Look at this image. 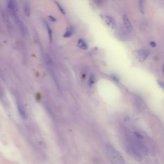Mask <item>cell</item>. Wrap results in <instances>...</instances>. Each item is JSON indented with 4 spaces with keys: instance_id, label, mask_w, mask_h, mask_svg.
<instances>
[{
    "instance_id": "obj_1",
    "label": "cell",
    "mask_w": 164,
    "mask_h": 164,
    "mask_svg": "<svg viewBox=\"0 0 164 164\" xmlns=\"http://www.w3.org/2000/svg\"><path fill=\"white\" fill-rule=\"evenodd\" d=\"M106 152L109 161L112 164H125V161L121 154L117 151L110 144H107L106 147Z\"/></svg>"
},
{
    "instance_id": "obj_2",
    "label": "cell",
    "mask_w": 164,
    "mask_h": 164,
    "mask_svg": "<svg viewBox=\"0 0 164 164\" xmlns=\"http://www.w3.org/2000/svg\"><path fill=\"white\" fill-rule=\"evenodd\" d=\"M133 54L139 61L140 62H143L149 56L150 52L149 50H148V49H142L134 50L133 52Z\"/></svg>"
},
{
    "instance_id": "obj_3",
    "label": "cell",
    "mask_w": 164,
    "mask_h": 164,
    "mask_svg": "<svg viewBox=\"0 0 164 164\" xmlns=\"http://www.w3.org/2000/svg\"><path fill=\"white\" fill-rule=\"evenodd\" d=\"M45 59L46 64H47V66L49 70L50 71V74L53 77V79L54 80L56 85L58 87V88H59L57 78H56V72L54 71V65L53 61L52 60L51 58L48 54L46 55Z\"/></svg>"
},
{
    "instance_id": "obj_4",
    "label": "cell",
    "mask_w": 164,
    "mask_h": 164,
    "mask_svg": "<svg viewBox=\"0 0 164 164\" xmlns=\"http://www.w3.org/2000/svg\"><path fill=\"white\" fill-rule=\"evenodd\" d=\"M126 150L127 153L131 155V157H134L135 159L137 160V161H142V158L141 155L137 150L134 148V147L132 146L131 145L128 144L126 147Z\"/></svg>"
},
{
    "instance_id": "obj_5",
    "label": "cell",
    "mask_w": 164,
    "mask_h": 164,
    "mask_svg": "<svg viewBox=\"0 0 164 164\" xmlns=\"http://www.w3.org/2000/svg\"><path fill=\"white\" fill-rule=\"evenodd\" d=\"M6 2L10 13L12 16L18 14V5L16 0H6Z\"/></svg>"
},
{
    "instance_id": "obj_6",
    "label": "cell",
    "mask_w": 164,
    "mask_h": 164,
    "mask_svg": "<svg viewBox=\"0 0 164 164\" xmlns=\"http://www.w3.org/2000/svg\"><path fill=\"white\" fill-rule=\"evenodd\" d=\"M14 18L15 23H16V25L18 26V28H19V30H20L21 32L22 33L23 35H25L26 34V33L28 32V29L26 28V26L25 25V24L19 18V17L18 16V14L13 16Z\"/></svg>"
},
{
    "instance_id": "obj_7",
    "label": "cell",
    "mask_w": 164,
    "mask_h": 164,
    "mask_svg": "<svg viewBox=\"0 0 164 164\" xmlns=\"http://www.w3.org/2000/svg\"><path fill=\"white\" fill-rule=\"evenodd\" d=\"M16 103L18 111L20 116L22 119L24 120H26L27 119L28 116H27V114H26V109L24 106L23 104H22L21 100L18 98H16Z\"/></svg>"
},
{
    "instance_id": "obj_8",
    "label": "cell",
    "mask_w": 164,
    "mask_h": 164,
    "mask_svg": "<svg viewBox=\"0 0 164 164\" xmlns=\"http://www.w3.org/2000/svg\"><path fill=\"white\" fill-rule=\"evenodd\" d=\"M105 21L106 23L109 28L111 29H116L117 28V25L116 21L114 18L111 16H105Z\"/></svg>"
},
{
    "instance_id": "obj_9",
    "label": "cell",
    "mask_w": 164,
    "mask_h": 164,
    "mask_svg": "<svg viewBox=\"0 0 164 164\" xmlns=\"http://www.w3.org/2000/svg\"><path fill=\"white\" fill-rule=\"evenodd\" d=\"M123 20L125 26L127 30L131 32L132 30V26L131 24L130 23V20L129 19V18L126 14H124L123 16Z\"/></svg>"
},
{
    "instance_id": "obj_10",
    "label": "cell",
    "mask_w": 164,
    "mask_h": 164,
    "mask_svg": "<svg viewBox=\"0 0 164 164\" xmlns=\"http://www.w3.org/2000/svg\"><path fill=\"white\" fill-rule=\"evenodd\" d=\"M77 46L78 47H79V48H81L82 50H86L88 49V44L84 40L81 39H80L78 40Z\"/></svg>"
},
{
    "instance_id": "obj_11",
    "label": "cell",
    "mask_w": 164,
    "mask_h": 164,
    "mask_svg": "<svg viewBox=\"0 0 164 164\" xmlns=\"http://www.w3.org/2000/svg\"><path fill=\"white\" fill-rule=\"evenodd\" d=\"M24 12L25 16L27 17H29L30 16L31 9L29 3L28 2H25L24 5Z\"/></svg>"
},
{
    "instance_id": "obj_12",
    "label": "cell",
    "mask_w": 164,
    "mask_h": 164,
    "mask_svg": "<svg viewBox=\"0 0 164 164\" xmlns=\"http://www.w3.org/2000/svg\"><path fill=\"white\" fill-rule=\"evenodd\" d=\"M73 32V28L72 26H68V28H66V31L64 33V34L63 37L65 38H69V37H70L72 35Z\"/></svg>"
},
{
    "instance_id": "obj_13",
    "label": "cell",
    "mask_w": 164,
    "mask_h": 164,
    "mask_svg": "<svg viewBox=\"0 0 164 164\" xmlns=\"http://www.w3.org/2000/svg\"><path fill=\"white\" fill-rule=\"evenodd\" d=\"M1 13L2 15V18H3L4 22L6 24H8L9 23V18L7 13L3 9H1Z\"/></svg>"
},
{
    "instance_id": "obj_14",
    "label": "cell",
    "mask_w": 164,
    "mask_h": 164,
    "mask_svg": "<svg viewBox=\"0 0 164 164\" xmlns=\"http://www.w3.org/2000/svg\"><path fill=\"white\" fill-rule=\"evenodd\" d=\"M44 23H45L46 27L47 28V30H48V32L49 37L50 43H52V40H53V35H52L53 31H52V29L50 27V25H49V24L48 23V22L47 21H45Z\"/></svg>"
},
{
    "instance_id": "obj_15",
    "label": "cell",
    "mask_w": 164,
    "mask_h": 164,
    "mask_svg": "<svg viewBox=\"0 0 164 164\" xmlns=\"http://www.w3.org/2000/svg\"><path fill=\"white\" fill-rule=\"evenodd\" d=\"M95 82V76L94 74H91L89 77V87H91L93 84Z\"/></svg>"
},
{
    "instance_id": "obj_16",
    "label": "cell",
    "mask_w": 164,
    "mask_h": 164,
    "mask_svg": "<svg viewBox=\"0 0 164 164\" xmlns=\"http://www.w3.org/2000/svg\"><path fill=\"white\" fill-rule=\"evenodd\" d=\"M56 4L57 5V7L59 9L60 12H61V13L63 15H65L66 14V11L64 10V9L63 8V7L61 6V5H60V3H58V2H56Z\"/></svg>"
},
{
    "instance_id": "obj_17",
    "label": "cell",
    "mask_w": 164,
    "mask_h": 164,
    "mask_svg": "<svg viewBox=\"0 0 164 164\" xmlns=\"http://www.w3.org/2000/svg\"><path fill=\"white\" fill-rule=\"evenodd\" d=\"M140 9L141 13L142 14L144 13V0H140L139 1Z\"/></svg>"
},
{
    "instance_id": "obj_18",
    "label": "cell",
    "mask_w": 164,
    "mask_h": 164,
    "mask_svg": "<svg viewBox=\"0 0 164 164\" xmlns=\"http://www.w3.org/2000/svg\"><path fill=\"white\" fill-rule=\"evenodd\" d=\"M134 135H135V137L136 138H138L140 140H142L144 139V136L142 134H139V133H138V132H135L134 133Z\"/></svg>"
},
{
    "instance_id": "obj_19",
    "label": "cell",
    "mask_w": 164,
    "mask_h": 164,
    "mask_svg": "<svg viewBox=\"0 0 164 164\" xmlns=\"http://www.w3.org/2000/svg\"><path fill=\"white\" fill-rule=\"evenodd\" d=\"M157 83H158V85L159 86L160 88H162L163 89H164V83L161 81H157Z\"/></svg>"
},
{
    "instance_id": "obj_20",
    "label": "cell",
    "mask_w": 164,
    "mask_h": 164,
    "mask_svg": "<svg viewBox=\"0 0 164 164\" xmlns=\"http://www.w3.org/2000/svg\"><path fill=\"white\" fill-rule=\"evenodd\" d=\"M150 45L151 46L152 48H155L157 46V44L155 41H152L150 43Z\"/></svg>"
},
{
    "instance_id": "obj_21",
    "label": "cell",
    "mask_w": 164,
    "mask_h": 164,
    "mask_svg": "<svg viewBox=\"0 0 164 164\" xmlns=\"http://www.w3.org/2000/svg\"><path fill=\"white\" fill-rule=\"evenodd\" d=\"M49 19H50V20L52 22H54L56 21V18L53 16H49Z\"/></svg>"
},
{
    "instance_id": "obj_22",
    "label": "cell",
    "mask_w": 164,
    "mask_h": 164,
    "mask_svg": "<svg viewBox=\"0 0 164 164\" xmlns=\"http://www.w3.org/2000/svg\"><path fill=\"white\" fill-rule=\"evenodd\" d=\"M112 78L113 79V81H114L116 82H119V79L117 78V77L115 75H113L112 76Z\"/></svg>"
},
{
    "instance_id": "obj_23",
    "label": "cell",
    "mask_w": 164,
    "mask_h": 164,
    "mask_svg": "<svg viewBox=\"0 0 164 164\" xmlns=\"http://www.w3.org/2000/svg\"><path fill=\"white\" fill-rule=\"evenodd\" d=\"M3 96V90H2V88L0 86V99H2Z\"/></svg>"
}]
</instances>
